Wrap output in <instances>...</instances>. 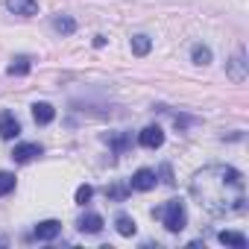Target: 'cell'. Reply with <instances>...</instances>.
Masks as SVG:
<instances>
[{
  "instance_id": "cell-1",
  "label": "cell",
  "mask_w": 249,
  "mask_h": 249,
  "mask_svg": "<svg viewBox=\"0 0 249 249\" xmlns=\"http://www.w3.org/2000/svg\"><path fill=\"white\" fill-rule=\"evenodd\" d=\"M191 194L214 217L240 214L246 208V182H243V173L234 170V167H229V164L202 167L191 179Z\"/></svg>"
},
{
  "instance_id": "cell-2",
  "label": "cell",
  "mask_w": 249,
  "mask_h": 249,
  "mask_svg": "<svg viewBox=\"0 0 249 249\" xmlns=\"http://www.w3.org/2000/svg\"><path fill=\"white\" fill-rule=\"evenodd\" d=\"M161 220H164V229H167V231H182L185 223H188L185 205H182L179 199H170V202L161 208Z\"/></svg>"
},
{
  "instance_id": "cell-3",
  "label": "cell",
  "mask_w": 249,
  "mask_h": 249,
  "mask_svg": "<svg viewBox=\"0 0 249 249\" xmlns=\"http://www.w3.org/2000/svg\"><path fill=\"white\" fill-rule=\"evenodd\" d=\"M18 132H21L18 117H15L12 111H3V114H0V138H3V141H12V138H18Z\"/></svg>"
},
{
  "instance_id": "cell-4",
  "label": "cell",
  "mask_w": 249,
  "mask_h": 249,
  "mask_svg": "<svg viewBox=\"0 0 249 249\" xmlns=\"http://www.w3.org/2000/svg\"><path fill=\"white\" fill-rule=\"evenodd\" d=\"M138 144L147 147V150H159V147L164 144V132H161L159 126H147V129L138 135Z\"/></svg>"
},
{
  "instance_id": "cell-5",
  "label": "cell",
  "mask_w": 249,
  "mask_h": 249,
  "mask_svg": "<svg viewBox=\"0 0 249 249\" xmlns=\"http://www.w3.org/2000/svg\"><path fill=\"white\" fill-rule=\"evenodd\" d=\"M132 191H141V194H147V191H153L156 188V173L153 170H147V167H141L135 176H132Z\"/></svg>"
},
{
  "instance_id": "cell-6",
  "label": "cell",
  "mask_w": 249,
  "mask_h": 249,
  "mask_svg": "<svg viewBox=\"0 0 249 249\" xmlns=\"http://www.w3.org/2000/svg\"><path fill=\"white\" fill-rule=\"evenodd\" d=\"M59 231H62V223H59V220H41V223L36 226L33 237H36V240H53V237H59Z\"/></svg>"
},
{
  "instance_id": "cell-7",
  "label": "cell",
  "mask_w": 249,
  "mask_h": 249,
  "mask_svg": "<svg viewBox=\"0 0 249 249\" xmlns=\"http://www.w3.org/2000/svg\"><path fill=\"white\" fill-rule=\"evenodd\" d=\"M6 9H9L12 15H24V18H30V15L38 12V0H6Z\"/></svg>"
},
{
  "instance_id": "cell-8",
  "label": "cell",
  "mask_w": 249,
  "mask_h": 249,
  "mask_svg": "<svg viewBox=\"0 0 249 249\" xmlns=\"http://www.w3.org/2000/svg\"><path fill=\"white\" fill-rule=\"evenodd\" d=\"M41 156V147L38 144H18L15 150H12V159L18 161V164H27V161H33V159H38Z\"/></svg>"
},
{
  "instance_id": "cell-9",
  "label": "cell",
  "mask_w": 249,
  "mask_h": 249,
  "mask_svg": "<svg viewBox=\"0 0 249 249\" xmlns=\"http://www.w3.org/2000/svg\"><path fill=\"white\" fill-rule=\"evenodd\" d=\"M33 117H36L38 126H47V123H53V117H56V108L50 103H36L33 106Z\"/></svg>"
},
{
  "instance_id": "cell-10",
  "label": "cell",
  "mask_w": 249,
  "mask_h": 249,
  "mask_svg": "<svg viewBox=\"0 0 249 249\" xmlns=\"http://www.w3.org/2000/svg\"><path fill=\"white\" fill-rule=\"evenodd\" d=\"M76 226H79V231H82V234H97L106 223H103V217H100V214H85V217H79V223H76Z\"/></svg>"
},
{
  "instance_id": "cell-11",
  "label": "cell",
  "mask_w": 249,
  "mask_h": 249,
  "mask_svg": "<svg viewBox=\"0 0 249 249\" xmlns=\"http://www.w3.org/2000/svg\"><path fill=\"white\" fill-rule=\"evenodd\" d=\"M217 240H220L223 246H234V249H246V234H240V231H220V234H217Z\"/></svg>"
},
{
  "instance_id": "cell-12",
  "label": "cell",
  "mask_w": 249,
  "mask_h": 249,
  "mask_svg": "<svg viewBox=\"0 0 249 249\" xmlns=\"http://www.w3.org/2000/svg\"><path fill=\"white\" fill-rule=\"evenodd\" d=\"M53 30L62 33V36H73V33H76V21H73L71 15H56V18H53Z\"/></svg>"
},
{
  "instance_id": "cell-13",
  "label": "cell",
  "mask_w": 249,
  "mask_h": 249,
  "mask_svg": "<svg viewBox=\"0 0 249 249\" xmlns=\"http://www.w3.org/2000/svg\"><path fill=\"white\" fill-rule=\"evenodd\" d=\"M114 226H117V234H123V237H132V234H135V220L126 217V214H117Z\"/></svg>"
},
{
  "instance_id": "cell-14",
  "label": "cell",
  "mask_w": 249,
  "mask_h": 249,
  "mask_svg": "<svg viewBox=\"0 0 249 249\" xmlns=\"http://www.w3.org/2000/svg\"><path fill=\"white\" fill-rule=\"evenodd\" d=\"M6 73H9V76H27V73H30V59H27V56H18V59L6 68Z\"/></svg>"
},
{
  "instance_id": "cell-15",
  "label": "cell",
  "mask_w": 249,
  "mask_h": 249,
  "mask_svg": "<svg viewBox=\"0 0 249 249\" xmlns=\"http://www.w3.org/2000/svg\"><path fill=\"white\" fill-rule=\"evenodd\" d=\"M150 50H153V41L147 36H132V53L135 56H147Z\"/></svg>"
},
{
  "instance_id": "cell-16",
  "label": "cell",
  "mask_w": 249,
  "mask_h": 249,
  "mask_svg": "<svg viewBox=\"0 0 249 249\" xmlns=\"http://www.w3.org/2000/svg\"><path fill=\"white\" fill-rule=\"evenodd\" d=\"M191 59H194V65H208V62H211V50H208L205 44H194Z\"/></svg>"
},
{
  "instance_id": "cell-17",
  "label": "cell",
  "mask_w": 249,
  "mask_h": 249,
  "mask_svg": "<svg viewBox=\"0 0 249 249\" xmlns=\"http://www.w3.org/2000/svg\"><path fill=\"white\" fill-rule=\"evenodd\" d=\"M243 65H246V62H243V56H240V53H237V56H234V59H231V62H229V76H231V79H237V82H240V79H243V76H246V71H243Z\"/></svg>"
},
{
  "instance_id": "cell-18",
  "label": "cell",
  "mask_w": 249,
  "mask_h": 249,
  "mask_svg": "<svg viewBox=\"0 0 249 249\" xmlns=\"http://www.w3.org/2000/svg\"><path fill=\"white\" fill-rule=\"evenodd\" d=\"M12 191H15V176L6 173V170H0V196H6Z\"/></svg>"
},
{
  "instance_id": "cell-19",
  "label": "cell",
  "mask_w": 249,
  "mask_h": 249,
  "mask_svg": "<svg viewBox=\"0 0 249 249\" xmlns=\"http://www.w3.org/2000/svg\"><path fill=\"white\" fill-rule=\"evenodd\" d=\"M91 196H94V188H91V185H79V188H76V202H79V205L91 202Z\"/></svg>"
},
{
  "instance_id": "cell-20",
  "label": "cell",
  "mask_w": 249,
  "mask_h": 249,
  "mask_svg": "<svg viewBox=\"0 0 249 249\" xmlns=\"http://www.w3.org/2000/svg\"><path fill=\"white\" fill-rule=\"evenodd\" d=\"M114 147L120 150V147H126V135H120V138H114Z\"/></svg>"
}]
</instances>
